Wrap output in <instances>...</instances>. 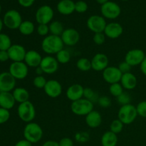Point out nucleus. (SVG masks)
Returning a JSON list of instances; mask_svg holds the SVG:
<instances>
[{"instance_id": "obj_1", "label": "nucleus", "mask_w": 146, "mask_h": 146, "mask_svg": "<svg viewBox=\"0 0 146 146\" xmlns=\"http://www.w3.org/2000/svg\"><path fill=\"white\" fill-rule=\"evenodd\" d=\"M64 43L61 36L54 35H48L41 42V49L48 55L56 54L58 51L64 48Z\"/></svg>"}, {"instance_id": "obj_2", "label": "nucleus", "mask_w": 146, "mask_h": 146, "mask_svg": "<svg viewBox=\"0 0 146 146\" xmlns=\"http://www.w3.org/2000/svg\"><path fill=\"white\" fill-rule=\"evenodd\" d=\"M43 130L37 123L30 122L25 125L24 129V139L27 140L31 143L39 142L43 137Z\"/></svg>"}, {"instance_id": "obj_3", "label": "nucleus", "mask_w": 146, "mask_h": 146, "mask_svg": "<svg viewBox=\"0 0 146 146\" xmlns=\"http://www.w3.org/2000/svg\"><path fill=\"white\" fill-rule=\"evenodd\" d=\"M138 116L136 106L133 104H127V105L121 106L118 110V118L124 124L129 125L135 121Z\"/></svg>"}, {"instance_id": "obj_4", "label": "nucleus", "mask_w": 146, "mask_h": 146, "mask_svg": "<svg viewBox=\"0 0 146 146\" xmlns=\"http://www.w3.org/2000/svg\"><path fill=\"white\" fill-rule=\"evenodd\" d=\"M71 110L75 115L86 116L90 112L94 111V103L89 100L82 98L71 103Z\"/></svg>"}, {"instance_id": "obj_5", "label": "nucleus", "mask_w": 146, "mask_h": 146, "mask_svg": "<svg viewBox=\"0 0 146 146\" xmlns=\"http://www.w3.org/2000/svg\"><path fill=\"white\" fill-rule=\"evenodd\" d=\"M17 113L20 119L27 123L33 122L36 117L35 107L29 101L19 104L17 108Z\"/></svg>"}, {"instance_id": "obj_6", "label": "nucleus", "mask_w": 146, "mask_h": 146, "mask_svg": "<svg viewBox=\"0 0 146 146\" xmlns=\"http://www.w3.org/2000/svg\"><path fill=\"white\" fill-rule=\"evenodd\" d=\"M22 21V17L20 13L14 9L7 11L3 18V23L9 29H19Z\"/></svg>"}, {"instance_id": "obj_7", "label": "nucleus", "mask_w": 146, "mask_h": 146, "mask_svg": "<svg viewBox=\"0 0 146 146\" xmlns=\"http://www.w3.org/2000/svg\"><path fill=\"white\" fill-rule=\"evenodd\" d=\"M101 12L102 17L108 19H115L120 16L121 9L117 3L108 1L106 4L101 5Z\"/></svg>"}, {"instance_id": "obj_8", "label": "nucleus", "mask_w": 146, "mask_h": 146, "mask_svg": "<svg viewBox=\"0 0 146 146\" xmlns=\"http://www.w3.org/2000/svg\"><path fill=\"white\" fill-rule=\"evenodd\" d=\"M54 12L48 5H43L36 11L35 19L38 24H48L52 21Z\"/></svg>"}, {"instance_id": "obj_9", "label": "nucleus", "mask_w": 146, "mask_h": 146, "mask_svg": "<svg viewBox=\"0 0 146 146\" xmlns=\"http://www.w3.org/2000/svg\"><path fill=\"white\" fill-rule=\"evenodd\" d=\"M86 25L88 29L96 33L104 32L107 25L105 18L100 15H92L88 19Z\"/></svg>"}, {"instance_id": "obj_10", "label": "nucleus", "mask_w": 146, "mask_h": 146, "mask_svg": "<svg viewBox=\"0 0 146 146\" xmlns=\"http://www.w3.org/2000/svg\"><path fill=\"white\" fill-rule=\"evenodd\" d=\"M28 67L29 66L24 63V61L13 62L10 65L9 72L16 80H22L28 76Z\"/></svg>"}, {"instance_id": "obj_11", "label": "nucleus", "mask_w": 146, "mask_h": 146, "mask_svg": "<svg viewBox=\"0 0 146 146\" xmlns=\"http://www.w3.org/2000/svg\"><path fill=\"white\" fill-rule=\"evenodd\" d=\"M145 52L140 48H134L128 51L125 56V61H126L131 66L141 65L145 58Z\"/></svg>"}, {"instance_id": "obj_12", "label": "nucleus", "mask_w": 146, "mask_h": 146, "mask_svg": "<svg viewBox=\"0 0 146 146\" xmlns=\"http://www.w3.org/2000/svg\"><path fill=\"white\" fill-rule=\"evenodd\" d=\"M122 75V73L116 66H108L103 71L102 74L104 81L110 85L115 83H120Z\"/></svg>"}, {"instance_id": "obj_13", "label": "nucleus", "mask_w": 146, "mask_h": 146, "mask_svg": "<svg viewBox=\"0 0 146 146\" xmlns=\"http://www.w3.org/2000/svg\"><path fill=\"white\" fill-rule=\"evenodd\" d=\"M61 38L64 45L68 46H74L76 45L80 39V34L77 30L73 28H68L64 29L61 34Z\"/></svg>"}, {"instance_id": "obj_14", "label": "nucleus", "mask_w": 146, "mask_h": 146, "mask_svg": "<svg viewBox=\"0 0 146 146\" xmlns=\"http://www.w3.org/2000/svg\"><path fill=\"white\" fill-rule=\"evenodd\" d=\"M16 79L9 72H2L0 74V91L10 92L14 89Z\"/></svg>"}, {"instance_id": "obj_15", "label": "nucleus", "mask_w": 146, "mask_h": 146, "mask_svg": "<svg viewBox=\"0 0 146 146\" xmlns=\"http://www.w3.org/2000/svg\"><path fill=\"white\" fill-rule=\"evenodd\" d=\"M44 74H53L57 71L58 68V62L56 58L51 56H46L42 58L39 66Z\"/></svg>"}, {"instance_id": "obj_16", "label": "nucleus", "mask_w": 146, "mask_h": 146, "mask_svg": "<svg viewBox=\"0 0 146 146\" xmlns=\"http://www.w3.org/2000/svg\"><path fill=\"white\" fill-rule=\"evenodd\" d=\"M44 90L48 97L56 98H58L62 93V86L56 80L51 79L47 81Z\"/></svg>"}, {"instance_id": "obj_17", "label": "nucleus", "mask_w": 146, "mask_h": 146, "mask_svg": "<svg viewBox=\"0 0 146 146\" xmlns=\"http://www.w3.org/2000/svg\"><path fill=\"white\" fill-rule=\"evenodd\" d=\"M91 67L92 69L96 71H103L108 66V56L105 54L98 53L91 59Z\"/></svg>"}, {"instance_id": "obj_18", "label": "nucleus", "mask_w": 146, "mask_h": 146, "mask_svg": "<svg viewBox=\"0 0 146 146\" xmlns=\"http://www.w3.org/2000/svg\"><path fill=\"white\" fill-rule=\"evenodd\" d=\"M7 51H8L9 59H11L13 62L24 61L27 51L23 46L20 44H13Z\"/></svg>"}, {"instance_id": "obj_19", "label": "nucleus", "mask_w": 146, "mask_h": 146, "mask_svg": "<svg viewBox=\"0 0 146 146\" xmlns=\"http://www.w3.org/2000/svg\"><path fill=\"white\" fill-rule=\"evenodd\" d=\"M123 32V28L117 22H111L107 24L104 33L106 36L111 39H115L122 35Z\"/></svg>"}, {"instance_id": "obj_20", "label": "nucleus", "mask_w": 146, "mask_h": 146, "mask_svg": "<svg viewBox=\"0 0 146 146\" xmlns=\"http://www.w3.org/2000/svg\"><path fill=\"white\" fill-rule=\"evenodd\" d=\"M84 88L81 84H72L67 88L66 96L68 100L74 102L84 98Z\"/></svg>"}, {"instance_id": "obj_21", "label": "nucleus", "mask_w": 146, "mask_h": 146, "mask_svg": "<svg viewBox=\"0 0 146 146\" xmlns=\"http://www.w3.org/2000/svg\"><path fill=\"white\" fill-rule=\"evenodd\" d=\"M42 58L41 54L38 51L35 50H29L27 51L24 61L29 67L37 68L41 64Z\"/></svg>"}, {"instance_id": "obj_22", "label": "nucleus", "mask_w": 146, "mask_h": 146, "mask_svg": "<svg viewBox=\"0 0 146 146\" xmlns=\"http://www.w3.org/2000/svg\"><path fill=\"white\" fill-rule=\"evenodd\" d=\"M56 8L62 15H70L75 11V2L72 0H61L57 4Z\"/></svg>"}, {"instance_id": "obj_23", "label": "nucleus", "mask_w": 146, "mask_h": 146, "mask_svg": "<svg viewBox=\"0 0 146 146\" xmlns=\"http://www.w3.org/2000/svg\"><path fill=\"white\" fill-rule=\"evenodd\" d=\"M86 123L89 128H98L102 123V116L98 111H92L86 115Z\"/></svg>"}, {"instance_id": "obj_24", "label": "nucleus", "mask_w": 146, "mask_h": 146, "mask_svg": "<svg viewBox=\"0 0 146 146\" xmlns=\"http://www.w3.org/2000/svg\"><path fill=\"white\" fill-rule=\"evenodd\" d=\"M120 83L124 89L133 90L136 87L138 81L136 76L133 74L129 72L123 74Z\"/></svg>"}, {"instance_id": "obj_25", "label": "nucleus", "mask_w": 146, "mask_h": 146, "mask_svg": "<svg viewBox=\"0 0 146 146\" xmlns=\"http://www.w3.org/2000/svg\"><path fill=\"white\" fill-rule=\"evenodd\" d=\"M16 101L13 94L10 92L0 93V107L7 110H10L14 106Z\"/></svg>"}, {"instance_id": "obj_26", "label": "nucleus", "mask_w": 146, "mask_h": 146, "mask_svg": "<svg viewBox=\"0 0 146 146\" xmlns=\"http://www.w3.org/2000/svg\"><path fill=\"white\" fill-rule=\"evenodd\" d=\"M118 140L117 134L111 131H107L101 137V145L102 146H116Z\"/></svg>"}, {"instance_id": "obj_27", "label": "nucleus", "mask_w": 146, "mask_h": 146, "mask_svg": "<svg viewBox=\"0 0 146 146\" xmlns=\"http://www.w3.org/2000/svg\"><path fill=\"white\" fill-rule=\"evenodd\" d=\"M12 94L16 102H18L19 104L26 102L29 101V91L26 88H21V87L14 88Z\"/></svg>"}, {"instance_id": "obj_28", "label": "nucleus", "mask_w": 146, "mask_h": 146, "mask_svg": "<svg viewBox=\"0 0 146 146\" xmlns=\"http://www.w3.org/2000/svg\"><path fill=\"white\" fill-rule=\"evenodd\" d=\"M19 30L22 35L29 36L34 33L35 30V26L34 23L31 21H28V20L23 21L19 28Z\"/></svg>"}, {"instance_id": "obj_29", "label": "nucleus", "mask_w": 146, "mask_h": 146, "mask_svg": "<svg viewBox=\"0 0 146 146\" xmlns=\"http://www.w3.org/2000/svg\"><path fill=\"white\" fill-rule=\"evenodd\" d=\"M49 32L51 35L61 36L64 31V25L59 21H53L48 24Z\"/></svg>"}, {"instance_id": "obj_30", "label": "nucleus", "mask_w": 146, "mask_h": 146, "mask_svg": "<svg viewBox=\"0 0 146 146\" xmlns=\"http://www.w3.org/2000/svg\"><path fill=\"white\" fill-rule=\"evenodd\" d=\"M56 55V58L58 64H68L70 61V60H71V54H70V52L68 50L64 49V48L58 51Z\"/></svg>"}, {"instance_id": "obj_31", "label": "nucleus", "mask_w": 146, "mask_h": 146, "mask_svg": "<svg viewBox=\"0 0 146 146\" xmlns=\"http://www.w3.org/2000/svg\"><path fill=\"white\" fill-rule=\"evenodd\" d=\"M76 67L81 71H88L92 69L91 61L86 58H81L77 61Z\"/></svg>"}, {"instance_id": "obj_32", "label": "nucleus", "mask_w": 146, "mask_h": 146, "mask_svg": "<svg viewBox=\"0 0 146 146\" xmlns=\"http://www.w3.org/2000/svg\"><path fill=\"white\" fill-rule=\"evenodd\" d=\"M11 45L10 37L5 34H0V51H8Z\"/></svg>"}, {"instance_id": "obj_33", "label": "nucleus", "mask_w": 146, "mask_h": 146, "mask_svg": "<svg viewBox=\"0 0 146 146\" xmlns=\"http://www.w3.org/2000/svg\"><path fill=\"white\" fill-rule=\"evenodd\" d=\"M123 87L121 84V83H115L110 85L109 87V92L113 96L117 97L119 96L121 94L123 93Z\"/></svg>"}, {"instance_id": "obj_34", "label": "nucleus", "mask_w": 146, "mask_h": 146, "mask_svg": "<svg viewBox=\"0 0 146 146\" xmlns=\"http://www.w3.org/2000/svg\"><path fill=\"white\" fill-rule=\"evenodd\" d=\"M124 124L119 119H115L111 122L110 125V131L115 134L120 133L123 129Z\"/></svg>"}, {"instance_id": "obj_35", "label": "nucleus", "mask_w": 146, "mask_h": 146, "mask_svg": "<svg viewBox=\"0 0 146 146\" xmlns=\"http://www.w3.org/2000/svg\"><path fill=\"white\" fill-rule=\"evenodd\" d=\"M46 82L47 81L44 76H36L34 78L33 84H34L36 88L41 89V88H44L46 84Z\"/></svg>"}, {"instance_id": "obj_36", "label": "nucleus", "mask_w": 146, "mask_h": 146, "mask_svg": "<svg viewBox=\"0 0 146 146\" xmlns=\"http://www.w3.org/2000/svg\"><path fill=\"white\" fill-rule=\"evenodd\" d=\"M88 4L86 1L80 0V1L75 2V11L79 13V14L85 13L88 10Z\"/></svg>"}, {"instance_id": "obj_37", "label": "nucleus", "mask_w": 146, "mask_h": 146, "mask_svg": "<svg viewBox=\"0 0 146 146\" xmlns=\"http://www.w3.org/2000/svg\"><path fill=\"white\" fill-rule=\"evenodd\" d=\"M117 101L118 104H121V106L127 105V104H131V96L126 92H123L118 97H117Z\"/></svg>"}, {"instance_id": "obj_38", "label": "nucleus", "mask_w": 146, "mask_h": 146, "mask_svg": "<svg viewBox=\"0 0 146 146\" xmlns=\"http://www.w3.org/2000/svg\"><path fill=\"white\" fill-rule=\"evenodd\" d=\"M36 32L41 36H47L49 34V27L48 24H38L36 27Z\"/></svg>"}, {"instance_id": "obj_39", "label": "nucleus", "mask_w": 146, "mask_h": 146, "mask_svg": "<svg viewBox=\"0 0 146 146\" xmlns=\"http://www.w3.org/2000/svg\"><path fill=\"white\" fill-rule=\"evenodd\" d=\"M106 38V36L104 32L96 33V34H94V37H93V41L96 45L100 46L105 43Z\"/></svg>"}, {"instance_id": "obj_40", "label": "nucleus", "mask_w": 146, "mask_h": 146, "mask_svg": "<svg viewBox=\"0 0 146 146\" xmlns=\"http://www.w3.org/2000/svg\"><path fill=\"white\" fill-rule=\"evenodd\" d=\"M138 115L146 118V101H141L136 106Z\"/></svg>"}, {"instance_id": "obj_41", "label": "nucleus", "mask_w": 146, "mask_h": 146, "mask_svg": "<svg viewBox=\"0 0 146 146\" xmlns=\"http://www.w3.org/2000/svg\"><path fill=\"white\" fill-rule=\"evenodd\" d=\"M97 101H98V105L104 108H108V107L111 106V99H110L108 97L106 96L99 97Z\"/></svg>"}, {"instance_id": "obj_42", "label": "nucleus", "mask_w": 146, "mask_h": 146, "mask_svg": "<svg viewBox=\"0 0 146 146\" xmlns=\"http://www.w3.org/2000/svg\"><path fill=\"white\" fill-rule=\"evenodd\" d=\"M10 118V113L9 110L0 107V124H2L9 121Z\"/></svg>"}, {"instance_id": "obj_43", "label": "nucleus", "mask_w": 146, "mask_h": 146, "mask_svg": "<svg viewBox=\"0 0 146 146\" xmlns=\"http://www.w3.org/2000/svg\"><path fill=\"white\" fill-rule=\"evenodd\" d=\"M96 94L94 91V90L91 89V88H84V98L86 99H88L89 101H92L94 103V101L95 100Z\"/></svg>"}, {"instance_id": "obj_44", "label": "nucleus", "mask_w": 146, "mask_h": 146, "mask_svg": "<svg viewBox=\"0 0 146 146\" xmlns=\"http://www.w3.org/2000/svg\"><path fill=\"white\" fill-rule=\"evenodd\" d=\"M131 66H130L126 61H122L121 63H120L119 65H118V69L120 70L122 74H127V73L131 72Z\"/></svg>"}, {"instance_id": "obj_45", "label": "nucleus", "mask_w": 146, "mask_h": 146, "mask_svg": "<svg viewBox=\"0 0 146 146\" xmlns=\"http://www.w3.org/2000/svg\"><path fill=\"white\" fill-rule=\"evenodd\" d=\"M60 146H74V142L69 138H63L58 142Z\"/></svg>"}, {"instance_id": "obj_46", "label": "nucleus", "mask_w": 146, "mask_h": 146, "mask_svg": "<svg viewBox=\"0 0 146 146\" xmlns=\"http://www.w3.org/2000/svg\"><path fill=\"white\" fill-rule=\"evenodd\" d=\"M17 1H18L19 4L24 8L31 7L35 2V0H17Z\"/></svg>"}, {"instance_id": "obj_47", "label": "nucleus", "mask_w": 146, "mask_h": 146, "mask_svg": "<svg viewBox=\"0 0 146 146\" xmlns=\"http://www.w3.org/2000/svg\"><path fill=\"white\" fill-rule=\"evenodd\" d=\"M9 59L8 51H0V61L5 62Z\"/></svg>"}, {"instance_id": "obj_48", "label": "nucleus", "mask_w": 146, "mask_h": 146, "mask_svg": "<svg viewBox=\"0 0 146 146\" xmlns=\"http://www.w3.org/2000/svg\"><path fill=\"white\" fill-rule=\"evenodd\" d=\"M14 146H32V143L27 141V140L23 139L18 141Z\"/></svg>"}, {"instance_id": "obj_49", "label": "nucleus", "mask_w": 146, "mask_h": 146, "mask_svg": "<svg viewBox=\"0 0 146 146\" xmlns=\"http://www.w3.org/2000/svg\"><path fill=\"white\" fill-rule=\"evenodd\" d=\"M42 146H60L59 143L54 141H47L43 144Z\"/></svg>"}, {"instance_id": "obj_50", "label": "nucleus", "mask_w": 146, "mask_h": 146, "mask_svg": "<svg viewBox=\"0 0 146 146\" xmlns=\"http://www.w3.org/2000/svg\"><path fill=\"white\" fill-rule=\"evenodd\" d=\"M140 68H141V71L143 73V74L146 76V56L145 59L142 62V64L140 65Z\"/></svg>"}, {"instance_id": "obj_51", "label": "nucleus", "mask_w": 146, "mask_h": 146, "mask_svg": "<svg viewBox=\"0 0 146 146\" xmlns=\"http://www.w3.org/2000/svg\"><path fill=\"white\" fill-rule=\"evenodd\" d=\"M36 74H37V76H42L43 74H44L43 70L41 69V68L40 66L36 68Z\"/></svg>"}, {"instance_id": "obj_52", "label": "nucleus", "mask_w": 146, "mask_h": 146, "mask_svg": "<svg viewBox=\"0 0 146 146\" xmlns=\"http://www.w3.org/2000/svg\"><path fill=\"white\" fill-rule=\"evenodd\" d=\"M96 1L97 3H98L99 4H101V5H103V4H106V2H108L109 0H96Z\"/></svg>"}, {"instance_id": "obj_53", "label": "nucleus", "mask_w": 146, "mask_h": 146, "mask_svg": "<svg viewBox=\"0 0 146 146\" xmlns=\"http://www.w3.org/2000/svg\"><path fill=\"white\" fill-rule=\"evenodd\" d=\"M3 25H4V23H3V21L1 19H0V34H1V30H2Z\"/></svg>"}, {"instance_id": "obj_54", "label": "nucleus", "mask_w": 146, "mask_h": 146, "mask_svg": "<svg viewBox=\"0 0 146 146\" xmlns=\"http://www.w3.org/2000/svg\"><path fill=\"white\" fill-rule=\"evenodd\" d=\"M1 4H0V13H1Z\"/></svg>"}, {"instance_id": "obj_55", "label": "nucleus", "mask_w": 146, "mask_h": 146, "mask_svg": "<svg viewBox=\"0 0 146 146\" xmlns=\"http://www.w3.org/2000/svg\"><path fill=\"white\" fill-rule=\"evenodd\" d=\"M121 1H129V0H121Z\"/></svg>"}, {"instance_id": "obj_56", "label": "nucleus", "mask_w": 146, "mask_h": 146, "mask_svg": "<svg viewBox=\"0 0 146 146\" xmlns=\"http://www.w3.org/2000/svg\"><path fill=\"white\" fill-rule=\"evenodd\" d=\"M0 93H1V91H0Z\"/></svg>"}]
</instances>
